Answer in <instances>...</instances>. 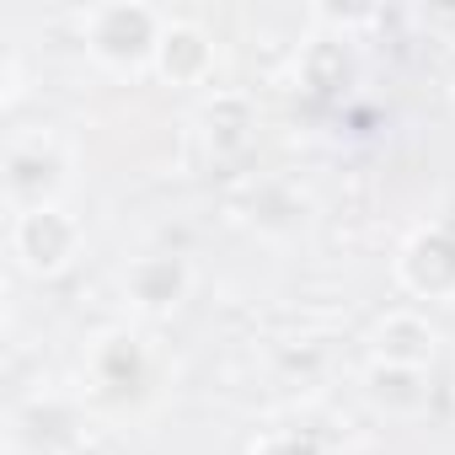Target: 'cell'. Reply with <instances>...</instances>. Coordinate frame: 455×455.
Returning <instances> with one entry per match:
<instances>
[{
	"label": "cell",
	"mask_w": 455,
	"mask_h": 455,
	"mask_svg": "<svg viewBox=\"0 0 455 455\" xmlns=\"http://www.w3.org/2000/svg\"><path fill=\"white\" fill-rule=\"evenodd\" d=\"M22 247L33 252V263H60V247H65V225L54 214H28L22 220Z\"/></svg>",
	"instance_id": "1"
}]
</instances>
